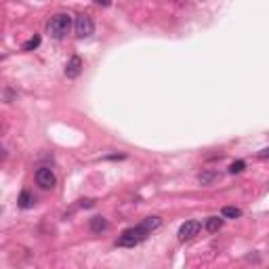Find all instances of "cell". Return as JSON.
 Segmentation results:
<instances>
[{"mask_svg":"<svg viewBox=\"0 0 269 269\" xmlns=\"http://www.w3.org/2000/svg\"><path fill=\"white\" fill-rule=\"evenodd\" d=\"M88 227H91L93 234H101V232H107L110 223H107L105 217H93V219L88 221Z\"/></svg>","mask_w":269,"mask_h":269,"instance_id":"obj_7","label":"cell"},{"mask_svg":"<svg viewBox=\"0 0 269 269\" xmlns=\"http://www.w3.org/2000/svg\"><path fill=\"white\" fill-rule=\"evenodd\" d=\"M38 47H40V36H32L21 49L25 50V53H28V50H34V49H38Z\"/></svg>","mask_w":269,"mask_h":269,"instance_id":"obj_12","label":"cell"},{"mask_svg":"<svg viewBox=\"0 0 269 269\" xmlns=\"http://www.w3.org/2000/svg\"><path fill=\"white\" fill-rule=\"evenodd\" d=\"M74 32H76V36H78V38H88V36H93L95 23H93L91 15H84V13H80V15L76 17V21H74Z\"/></svg>","mask_w":269,"mask_h":269,"instance_id":"obj_3","label":"cell"},{"mask_svg":"<svg viewBox=\"0 0 269 269\" xmlns=\"http://www.w3.org/2000/svg\"><path fill=\"white\" fill-rule=\"evenodd\" d=\"M69 30H72V15H67V13H57V15H53L49 19L47 23V32L53 38H63L69 34Z\"/></svg>","mask_w":269,"mask_h":269,"instance_id":"obj_1","label":"cell"},{"mask_svg":"<svg viewBox=\"0 0 269 269\" xmlns=\"http://www.w3.org/2000/svg\"><path fill=\"white\" fill-rule=\"evenodd\" d=\"M244 168H246L244 160H238V162H234L232 166H229V172H232V175H235V172H242Z\"/></svg>","mask_w":269,"mask_h":269,"instance_id":"obj_13","label":"cell"},{"mask_svg":"<svg viewBox=\"0 0 269 269\" xmlns=\"http://www.w3.org/2000/svg\"><path fill=\"white\" fill-rule=\"evenodd\" d=\"M206 232H210V234H215V232H219V229L223 227V217L219 219V217H210V219L206 221Z\"/></svg>","mask_w":269,"mask_h":269,"instance_id":"obj_9","label":"cell"},{"mask_svg":"<svg viewBox=\"0 0 269 269\" xmlns=\"http://www.w3.org/2000/svg\"><path fill=\"white\" fill-rule=\"evenodd\" d=\"M257 156H259L261 160H265V158H269V147H265V150H261V151L257 153Z\"/></svg>","mask_w":269,"mask_h":269,"instance_id":"obj_14","label":"cell"},{"mask_svg":"<svg viewBox=\"0 0 269 269\" xmlns=\"http://www.w3.org/2000/svg\"><path fill=\"white\" fill-rule=\"evenodd\" d=\"M200 221H194V219H191V221H185L183 223V225L181 227H179V240H181V242H185V240H191V238H194V235H198V232H200Z\"/></svg>","mask_w":269,"mask_h":269,"instance_id":"obj_5","label":"cell"},{"mask_svg":"<svg viewBox=\"0 0 269 269\" xmlns=\"http://www.w3.org/2000/svg\"><path fill=\"white\" fill-rule=\"evenodd\" d=\"M82 67H84L82 59L78 55H74L72 59L67 61V66H66V76H67V78H78V76L82 74Z\"/></svg>","mask_w":269,"mask_h":269,"instance_id":"obj_6","label":"cell"},{"mask_svg":"<svg viewBox=\"0 0 269 269\" xmlns=\"http://www.w3.org/2000/svg\"><path fill=\"white\" fill-rule=\"evenodd\" d=\"M17 202H19V206H21V208H32V206H34V202H36V198L32 196L28 189H23L21 194H19V200Z\"/></svg>","mask_w":269,"mask_h":269,"instance_id":"obj_8","label":"cell"},{"mask_svg":"<svg viewBox=\"0 0 269 269\" xmlns=\"http://www.w3.org/2000/svg\"><path fill=\"white\" fill-rule=\"evenodd\" d=\"M240 215H242V210L235 208V206H223V210H221L223 219H238Z\"/></svg>","mask_w":269,"mask_h":269,"instance_id":"obj_11","label":"cell"},{"mask_svg":"<svg viewBox=\"0 0 269 269\" xmlns=\"http://www.w3.org/2000/svg\"><path fill=\"white\" fill-rule=\"evenodd\" d=\"M36 183L40 185L42 189H53L55 185H57V177H55V172L50 170V168L42 166V168L36 170Z\"/></svg>","mask_w":269,"mask_h":269,"instance_id":"obj_4","label":"cell"},{"mask_svg":"<svg viewBox=\"0 0 269 269\" xmlns=\"http://www.w3.org/2000/svg\"><path fill=\"white\" fill-rule=\"evenodd\" d=\"M219 177H221V175H219V172H215V170H204L198 179H200V183H202V185H210L213 181H217Z\"/></svg>","mask_w":269,"mask_h":269,"instance_id":"obj_10","label":"cell"},{"mask_svg":"<svg viewBox=\"0 0 269 269\" xmlns=\"http://www.w3.org/2000/svg\"><path fill=\"white\" fill-rule=\"evenodd\" d=\"M150 234H151V232H147V227L143 225V223H139V225H134V227L124 229L122 235L118 238L116 244L122 246V248H133V246H137L139 242H143Z\"/></svg>","mask_w":269,"mask_h":269,"instance_id":"obj_2","label":"cell"}]
</instances>
